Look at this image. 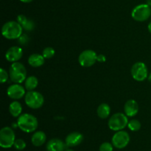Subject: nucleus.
<instances>
[{
  "label": "nucleus",
  "mask_w": 151,
  "mask_h": 151,
  "mask_svg": "<svg viewBox=\"0 0 151 151\" xmlns=\"http://www.w3.org/2000/svg\"><path fill=\"white\" fill-rule=\"evenodd\" d=\"M38 125V119L29 113L22 114L18 118L17 126L25 133H32L35 131Z\"/></svg>",
  "instance_id": "obj_1"
},
{
  "label": "nucleus",
  "mask_w": 151,
  "mask_h": 151,
  "mask_svg": "<svg viewBox=\"0 0 151 151\" xmlns=\"http://www.w3.org/2000/svg\"><path fill=\"white\" fill-rule=\"evenodd\" d=\"M23 28L18 22L10 21L1 28V34L7 39H18L22 35Z\"/></svg>",
  "instance_id": "obj_2"
},
{
  "label": "nucleus",
  "mask_w": 151,
  "mask_h": 151,
  "mask_svg": "<svg viewBox=\"0 0 151 151\" xmlns=\"http://www.w3.org/2000/svg\"><path fill=\"white\" fill-rule=\"evenodd\" d=\"M9 76L15 84H21L27 78L26 68L20 62H13L10 67Z\"/></svg>",
  "instance_id": "obj_3"
},
{
  "label": "nucleus",
  "mask_w": 151,
  "mask_h": 151,
  "mask_svg": "<svg viewBox=\"0 0 151 151\" xmlns=\"http://www.w3.org/2000/svg\"><path fill=\"white\" fill-rule=\"evenodd\" d=\"M128 116L122 113H116L110 117L108 122L109 127L113 131L122 130L126 126H128Z\"/></svg>",
  "instance_id": "obj_4"
},
{
  "label": "nucleus",
  "mask_w": 151,
  "mask_h": 151,
  "mask_svg": "<svg viewBox=\"0 0 151 151\" xmlns=\"http://www.w3.org/2000/svg\"><path fill=\"white\" fill-rule=\"evenodd\" d=\"M24 101L26 105L31 109H38L44 105V98L39 92L32 90L26 93Z\"/></svg>",
  "instance_id": "obj_5"
},
{
  "label": "nucleus",
  "mask_w": 151,
  "mask_h": 151,
  "mask_svg": "<svg viewBox=\"0 0 151 151\" xmlns=\"http://www.w3.org/2000/svg\"><path fill=\"white\" fill-rule=\"evenodd\" d=\"M16 141V136L13 129L4 127L0 130V146L3 148H10Z\"/></svg>",
  "instance_id": "obj_6"
},
{
  "label": "nucleus",
  "mask_w": 151,
  "mask_h": 151,
  "mask_svg": "<svg viewBox=\"0 0 151 151\" xmlns=\"http://www.w3.org/2000/svg\"><path fill=\"white\" fill-rule=\"evenodd\" d=\"M151 8L147 4H141L136 6L132 10L131 16L137 22H145L150 18Z\"/></svg>",
  "instance_id": "obj_7"
},
{
  "label": "nucleus",
  "mask_w": 151,
  "mask_h": 151,
  "mask_svg": "<svg viewBox=\"0 0 151 151\" xmlns=\"http://www.w3.org/2000/svg\"><path fill=\"white\" fill-rule=\"evenodd\" d=\"M131 75L137 81H143L147 78L148 71L147 68L145 63L142 62H136L131 68Z\"/></svg>",
  "instance_id": "obj_8"
},
{
  "label": "nucleus",
  "mask_w": 151,
  "mask_h": 151,
  "mask_svg": "<svg viewBox=\"0 0 151 151\" xmlns=\"http://www.w3.org/2000/svg\"><path fill=\"white\" fill-rule=\"evenodd\" d=\"M97 61V55L94 50H86L81 52L78 57L80 65L84 68H89L94 65Z\"/></svg>",
  "instance_id": "obj_9"
},
{
  "label": "nucleus",
  "mask_w": 151,
  "mask_h": 151,
  "mask_svg": "<svg viewBox=\"0 0 151 151\" xmlns=\"http://www.w3.org/2000/svg\"><path fill=\"white\" fill-rule=\"evenodd\" d=\"M112 144L118 149H122L128 144L130 142V136L128 132L124 130L116 131L112 137Z\"/></svg>",
  "instance_id": "obj_10"
},
{
  "label": "nucleus",
  "mask_w": 151,
  "mask_h": 151,
  "mask_svg": "<svg viewBox=\"0 0 151 151\" xmlns=\"http://www.w3.org/2000/svg\"><path fill=\"white\" fill-rule=\"evenodd\" d=\"M7 94L10 99L17 100L25 96V89L20 84H14L10 85L7 90Z\"/></svg>",
  "instance_id": "obj_11"
},
{
  "label": "nucleus",
  "mask_w": 151,
  "mask_h": 151,
  "mask_svg": "<svg viewBox=\"0 0 151 151\" xmlns=\"http://www.w3.org/2000/svg\"><path fill=\"white\" fill-rule=\"evenodd\" d=\"M23 56V50L19 46L10 47L5 53V58L10 62H17Z\"/></svg>",
  "instance_id": "obj_12"
},
{
  "label": "nucleus",
  "mask_w": 151,
  "mask_h": 151,
  "mask_svg": "<svg viewBox=\"0 0 151 151\" xmlns=\"http://www.w3.org/2000/svg\"><path fill=\"white\" fill-rule=\"evenodd\" d=\"M83 140V136L79 132L70 133L66 138L65 143L68 147H75L79 145Z\"/></svg>",
  "instance_id": "obj_13"
},
{
  "label": "nucleus",
  "mask_w": 151,
  "mask_h": 151,
  "mask_svg": "<svg viewBox=\"0 0 151 151\" xmlns=\"http://www.w3.org/2000/svg\"><path fill=\"white\" fill-rule=\"evenodd\" d=\"M138 103L134 99H130L124 105V112L128 117H134L138 113Z\"/></svg>",
  "instance_id": "obj_14"
},
{
  "label": "nucleus",
  "mask_w": 151,
  "mask_h": 151,
  "mask_svg": "<svg viewBox=\"0 0 151 151\" xmlns=\"http://www.w3.org/2000/svg\"><path fill=\"white\" fill-rule=\"evenodd\" d=\"M66 146V143L60 139H52L47 142L46 148L47 151H65Z\"/></svg>",
  "instance_id": "obj_15"
},
{
  "label": "nucleus",
  "mask_w": 151,
  "mask_h": 151,
  "mask_svg": "<svg viewBox=\"0 0 151 151\" xmlns=\"http://www.w3.org/2000/svg\"><path fill=\"white\" fill-rule=\"evenodd\" d=\"M45 62V58L39 53H33L28 58V64L33 68H39L42 66Z\"/></svg>",
  "instance_id": "obj_16"
},
{
  "label": "nucleus",
  "mask_w": 151,
  "mask_h": 151,
  "mask_svg": "<svg viewBox=\"0 0 151 151\" xmlns=\"http://www.w3.org/2000/svg\"><path fill=\"white\" fill-rule=\"evenodd\" d=\"M47 140V136L43 131H36L31 138L32 144L35 147H40L44 144Z\"/></svg>",
  "instance_id": "obj_17"
},
{
  "label": "nucleus",
  "mask_w": 151,
  "mask_h": 151,
  "mask_svg": "<svg viewBox=\"0 0 151 151\" xmlns=\"http://www.w3.org/2000/svg\"><path fill=\"white\" fill-rule=\"evenodd\" d=\"M17 22L22 25L23 29L26 30H32L35 28V23L31 19H28L24 15H19L17 16Z\"/></svg>",
  "instance_id": "obj_18"
},
{
  "label": "nucleus",
  "mask_w": 151,
  "mask_h": 151,
  "mask_svg": "<svg viewBox=\"0 0 151 151\" xmlns=\"http://www.w3.org/2000/svg\"><path fill=\"white\" fill-rule=\"evenodd\" d=\"M97 115L100 117V118H108L110 115L111 113V107L108 104L103 103L97 107Z\"/></svg>",
  "instance_id": "obj_19"
},
{
  "label": "nucleus",
  "mask_w": 151,
  "mask_h": 151,
  "mask_svg": "<svg viewBox=\"0 0 151 151\" xmlns=\"http://www.w3.org/2000/svg\"><path fill=\"white\" fill-rule=\"evenodd\" d=\"M9 111L13 117H19L22 112V105L18 101H13L10 104Z\"/></svg>",
  "instance_id": "obj_20"
},
{
  "label": "nucleus",
  "mask_w": 151,
  "mask_h": 151,
  "mask_svg": "<svg viewBox=\"0 0 151 151\" xmlns=\"http://www.w3.org/2000/svg\"><path fill=\"white\" fill-rule=\"evenodd\" d=\"M38 84V80L34 76H30L27 77L24 81V87L28 91L34 90L37 87Z\"/></svg>",
  "instance_id": "obj_21"
},
{
  "label": "nucleus",
  "mask_w": 151,
  "mask_h": 151,
  "mask_svg": "<svg viewBox=\"0 0 151 151\" xmlns=\"http://www.w3.org/2000/svg\"><path fill=\"white\" fill-rule=\"evenodd\" d=\"M128 127L131 131H138V130H140L142 127V124L140 123V121L137 119H132L131 121H128Z\"/></svg>",
  "instance_id": "obj_22"
},
{
  "label": "nucleus",
  "mask_w": 151,
  "mask_h": 151,
  "mask_svg": "<svg viewBox=\"0 0 151 151\" xmlns=\"http://www.w3.org/2000/svg\"><path fill=\"white\" fill-rule=\"evenodd\" d=\"M43 56H44L45 59H51L55 55V50L51 47H45L43 50V53H42Z\"/></svg>",
  "instance_id": "obj_23"
},
{
  "label": "nucleus",
  "mask_w": 151,
  "mask_h": 151,
  "mask_svg": "<svg viewBox=\"0 0 151 151\" xmlns=\"http://www.w3.org/2000/svg\"><path fill=\"white\" fill-rule=\"evenodd\" d=\"M13 146H14V147L16 148V150H24L26 147V142L22 139H16Z\"/></svg>",
  "instance_id": "obj_24"
},
{
  "label": "nucleus",
  "mask_w": 151,
  "mask_h": 151,
  "mask_svg": "<svg viewBox=\"0 0 151 151\" xmlns=\"http://www.w3.org/2000/svg\"><path fill=\"white\" fill-rule=\"evenodd\" d=\"M113 146L112 144L109 142H103L100 147V151H113Z\"/></svg>",
  "instance_id": "obj_25"
},
{
  "label": "nucleus",
  "mask_w": 151,
  "mask_h": 151,
  "mask_svg": "<svg viewBox=\"0 0 151 151\" xmlns=\"http://www.w3.org/2000/svg\"><path fill=\"white\" fill-rule=\"evenodd\" d=\"M8 73H7V71L5 70L3 68L0 69V82L1 83H4L7 81V78H8Z\"/></svg>",
  "instance_id": "obj_26"
},
{
  "label": "nucleus",
  "mask_w": 151,
  "mask_h": 151,
  "mask_svg": "<svg viewBox=\"0 0 151 151\" xmlns=\"http://www.w3.org/2000/svg\"><path fill=\"white\" fill-rule=\"evenodd\" d=\"M19 42L20 43V44H26V42L27 41H28V38H27V36H23V35H22L20 37H19Z\"/></svg>",
  "instance_id": "obj_27"
},
{
  "label": "nucleus",
  "mask_w": 151,
  "mask_h": 151,
  "mask_svg": "<svg viewBox=\"0 0 151 151\" xmlns=\"http://www.w3.org/2000/svg\"><path fill=\"white\" fill-rule=\"evenodd\" d=\"M106 58L104 55L100 54V55H98V56H97V61H98V62H106Z\"/></svg>",
  "instance_id": "obj_28"
},
{
  "label": "nucleus",
  "mask_w": 151,
  "mask_h": 151,
  "mask_svg": "<svg viewBox=\"0 0 151 151\" xmlns=\"http://www.w3.org/2000/svg\"><path fill=\"white\" fill-rule=\"evenodd\" d=\"M21 1H22V2L24 3H29L31 2V1H32L33 0H20Z\"/></svg>",
  "instance_id": "obj_29"
},
{
  "label": "nucleus",
  "mask_w": 151,
  "mask_h": 151,
  "mask_svg": "<svg viewBox=\"0 0 151 151\" xmlns=\"http://www.w3.org/2000/svg\"><path fill=\"white\" fill-rule=\"evenodd\" d=\"M147 29H148V31L151 33V22L149 23L148 26H147Z\"/></svg>",
  "instance_id": "obj_30"
},
{
  "label": "nucleus",
  "mask_w": 151,
  "mask_h": 151,
  "mask_svg": "<svg viewBox=\"0 0 151 151\" xmlns=\"http://www.w3.org/2000/svg\"><path fill=\"white\" fill-rule=\"evenodd\" d=\"M147 4H148L149 6H151V0H147Z\"/></svg>",
  "instance_id": "obj_31"
},
{
  "label": "nucleus",
  "mask_w": 151,
  "mask_h": 151,
  "mask_svg": "<svg viewBox=\"0 0 151 151\" xmlns=\"http://www.w3.org/2000/svg\"><path fill=\"white\" fill-rule=\"evenodd\" d=\"M148 80H149V81H150V82H151V73H150V75H149V76H148Z\"/></svg>",
  "instance_id": "obj_32"
},
{
  "label": "nucleus",
  "mask_w": 151,
  "mask_h": 151,
  "mask_svg": "<svg viewBox=\"0 0 151 151\" xmlns=\"http://www.w3.org/2000/svg\"><path fill=\"white\" fill-rule=\"evenodd\" d=\"M65 151H74V150H71V149H67V150H66Z\"/></svg>",
  "instance_id": "obj_33"
}]
</instances>
